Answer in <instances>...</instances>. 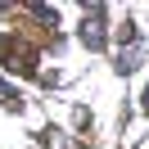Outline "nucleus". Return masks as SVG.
<instances>
[{
	"label": "nucleus",
	"instance_id": "2",
	"mask_svg": "<svg viewBox=\"0 0 149 149\" xmlns=\"http://www.w3.org/2000/svg\"><path fill=\"white\" fill-rule=\"evenodd\" d=\"M145 59V45L140 41H131V45H122V54H118V72H131V68Z\"/></svg>",
	"mask_w": 149,
	"mask_h": 149
},
{
	"label": "nucleus",
	"instance_id": "3",
	"mask_svg": "<svg viewBox=\"0 0 149 149\" xmlns=\"http://www.w3.org/2000/svg\"><path fill=\"white\" fill-rule=\"evenodd\" d=\"M145 113H149V91H145Z\"/></svg>",
	"mask_w": 149,
	"mask_h": 149
},
{
	"label": "nucleus",
	"instance_id": "1",
	"mask_svg": "<svg viewBox=\"0 0 149 149\" xmlns=\"http://www.w3.org/2000/svg\"><path fill=\"white\" fill-rule=\"evenodd\" d=\"M104 14H109L104 5H91V9H86V23H81V41H86L91 50H104V45H109V32H104Z\"/></svg>",
	"mask_w": 149,
	"mask_h": 149
}]
</instances>
